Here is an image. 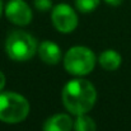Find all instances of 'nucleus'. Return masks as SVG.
Segmentation results:
<instances>
[{"label": "nucleus", "instance_id": "7", "mask_svg": "<svg viewBox=\"0 0 131 131\" xmlns=\"http://www.w3.org/2000/svg\"><path fill=\"white\" fill-rule=\"evenodd\" d=\"M73 126L74 124L69 115L56 113L45 121L43 131H71Z\"/></svg>", "mask_w": 131, "mask_h": 131}, {"label": "nucleus", "instance_id": "6", "mask_svg": "<svg viewBox=\"0 0 131 131\" xmlns=\"http://www.w3.org/2000/svg\"><path fill=\"white\" fill-rule=\"evenodd\" d=\"M5 15L17 26H27L33 18L32 9L24 0H10L5 6Z\"/></svg>", "mask_w": 131, "mask_h": 131}, {"label": "nucleus", "instance_id": "4", "mask_svg": "<svg viewBox=\"0 0 131 131\" xmlns=\"http://www.w3.org/2000/svg\"><path fill=\"white\" fill-rule=\"evenodd\" d=\"M94 65L95 55L85 46H74L64 56V66L71 75H87L94 69Z\"/></svg>", "mask_w": 131, "mask_h": 131}, {"label": "nucleus", "instance_id": "3", "mask_svg": "<svg viewBox=\"0 0 131 131\" xmlns=\"http://www.w3.org/2000/svg\"><path fill=\"white\" fill-rule=\"evenodd\" d=\"M38 50L35 37L24 31L12 32L5 42V51L12 60L27 61L33 57Z\"/></svg>", "mask_w": 131, "mask_h": 131}, {"label": "nucleus", "instance_id": "15", "mask_svg": "<svg viewBox=\"0 0 131 131\" xmlns=\"http://www.w3.org/2000/svg\"><path fill=\"white\" fill-rule=\"evenodd\" d=\"M1 12H3V3H1V0H0V15H1Z\"/></svg>", "mask_w": 131, "mask_h": 131}, {"label": "nucleus", "instance_id": "9", "mask_svg": "<svg viewBox=\"0 0 131 131\" xmlns=\"http://www.w3.org/2000/svg\"><path fill=\"white\" fill-rule=\"evenodd\" d=\"M98 61H99V65L104 69V70H110V71H113V70H117L121 65V55L117 52V51H113V50H107L104 52H102L98 57Z\"/></svg>", "mask_w": 131, "mask_h": 131}, {"label": "nucleus", "instance_id": "1", "mask_svg": "<svg viewBox=\"0 0 131 131\" xmlns=\"http://www.w3.org/2000/svg\"><path fill=\"white\" fill-rule=\"evenodd\" d=\"M62 103L65 108L75 115L88 113L95 104L97 90L94 85L87 79H73L62 89Z\"/></svg>", "mask_w": 131, "mask_h": 131}, {"label": "nucleus", "instance_id": "10", "mask_svg": "<svg viewBox=\"0 0 131 131\" xmlns=\"http://www.w3.org/2000/svg\"><path fill=\"white\" fill-rule=\"evenodd\" d=\"M74 130L75 131H97V125L92 117L84 115H79L74 122Z\"/></svg>", "mask_w": 131, "mask_h": 131}, {"label": "nucleus", "instance_id": "14", "mask_svg": "<svg viewBox=\"0 0 131 131\" xmlns=\"http://www.w3.org/2000/svg\"><path fill=\"white\" fill-rule=\"evenodd\" d=\"M4 87H5V75L3 71H0V92L3 90Z\"/></svg>", "mask_w": 131, "mask_h": 131}, {"label": "nucleus", "instance_id": "8", "mask_svg": "<svg viewBox=\"0 0 131 131\" xmlns=\"http://www.w3.org/2000/svg\"><path fill=\"white\" fill-rule=\"evenodd\" d=\"M38 55L41 60L48 65H56L61 60L60 47L51 41H45L38 46Z\"/></svg>", "mask_w": 131, "mask_h": 131}, {"label": "nucleus", "instance_id": "5", "mask_svg": "<svg viewBox=\"0 0 131 131\" xmlns=\"http://www.w3.org/2000/svg\"><path fill=\"white\" fill-rule=\"evenodd\" d=\"M51 20L55 28L61 33H70L78 26V15L75 10L65 3L53 6L51 13Z\"/></svg>", "mask_w": 131, "mask_h": 131}, {"label": "nucleus", "instance_id": "13", "mask_svg": "<svg viewBox=\"0 0 131 131\" xmlns=\"http://www.w3.org/2000/svg\"><path fill=\"white\" fill-rule=\"evenodd\" d=\"M108 5H112V6H118V5H121L122 4V1L124 0H104Z\"/></svg>", "mask_w": 131, "mask_h": 131}, {"label": "nucleus", "instance_id": "12", "mask_svg": "<svg viewBox=\"0 0 131 131\" xmlns=\"http://www.w3.org/2000/svg\"><path fill=\"white\" fill-rule=\"evenodd\" d=\"M33 4L41 12H47L52 8V0H33Z\"/></svg>", "mask_w": 131, "mask_h": 131}, {"label": "nucleus", "instance_id": "2", "mask_svg": "<svg viewBox=\"0 0 131 131\" xmlns=\"http://www.w3.org/2000/svg\"><path fill=\"white\" fill-rule=\"evenodd\" d=\"M29 113V102L22 94L14 92L0 93V121L6 124H18L27 118Z\"/></svg>", "mask_w": 131, "mask_h": 131}, {"label": "nucleus", "instance_id": "11", "mask_svg": "<svg viewBox=\"0 0 131 131\" xmlns=\"http://www.w3.org/2000/svg\"><path fill=\"white\" fill-rule=\"evenodd\" d=\"M101 0H75V6L82 13H90L95 10Z\"/></svg>", "mask_w": 131, "mask_h": 131}]
</instances>
